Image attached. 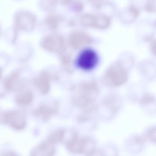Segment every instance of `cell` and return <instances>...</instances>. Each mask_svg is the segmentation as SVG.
Returning a JSON list of instances; mask_svg holds the SVG:
<instances>
[{"label":"cell","instance_id":"14","mask_svg":"<svg viewBox=\"0 0 156 156\" xmlns=\"http://www.w3.org/2000/svg\"><path fill=\"white\" fill-rule=\"evenodd\" d=\"M89 0L93 5L97 8H99L101 5V0Z\"/></svg>","mask_w":156,"mask_h":156},{"label":"cell","instance_id":"13","mask_svg":"<svg viewBox=\"0 0 156 156\" xmlns=\"http://www.w3.org/2000/svg\"><path fill=\"white\" fill-rule=\"evenodd\" d=\"M145 9L148 12H152L155 10V4L154 3L153 1L148 2L145 6Z\"/></svg>","mask_w":156,"mask_h":156},{"label":"cell","instance_id":"6","mask_svg":"<svg viewBox=\"0 0 156 156\" xmlns=\"http://www.w3.org/2000/svg\"><path fill=\"white\" fill-rule=\"evenodd\" d=\"M56 106L53 108H49L44 105H41L35 110L33 114L36 115H41L42 119L43 121L48 120L52 114L56 112L57 110Z\"/></svg>","mask_w":156,"mask_h":156},{"label":"cell","instance_id":"10","mask_svg":"<svg viewBox=\"0 0 156 156\" xmlns=\"http://www.w3.org/2000/svg\"><path fill=\"white\" fill-rule=\"evenodd\" d=\"M110 22V19L108 16L102 15L97 16L96 28L105 29L108 26Z\"/></svg>","mask_w":156,"mask_h":156},{"label":"cell","instance_id":"8","mask_svg":"<svg viewBox=\"0 0 156 156\" xmlns=\"http://www.w3.org/2000/svg\"><path fill=\"white\" fill-rule=\"evenodd\" d=\"M119 103V99L115 97L111 96L108 97L104 100V104L110 110L112 114L118 109Z\"/></svg>","mask_w":156,"mask_h":156},{"label":"cell","instance_id":"7","mask_svg":"<svg viewBox=\"0 0 156 156\" xmlns=\"http://www.w3.org/2000/svg\"><path fill=\"white\" fill-rule=\"evenodd\" d=\"M16 95L15 101L17 104L20 105L24 106L30 104L33 99L31 93L28 91L20 90Z\"/></svg>","mask_w":156,"mask_h":156},{"label":"cell","instance_id":"11","mask_svg":"<svg viewBox=\"0 0 156 156\" xmlns=\"http://www.w3.org/2000/svg\"><path fill=\"white\" fill-rule=\"evenodd\" d=\"M155 99L151 95L146 94L143 96L139 100L140 104L143 105H148L155 101Z\"/></svg>","mask_w":156,"mask_h":156},{"label":"cell","instance_id":"12","mask_svg":"<svg viewBox=\"0 0 156 156\" xmlns=\"http://www.w3.org/2000/svg\"><path fill=\"white\" fill-rule=\"evenodd\" d=\"M146 136L151 141L155 142L156 140L155 127H152L149 128L146 132Z\"/></svg>","mask_w":156,"mask_h":156},{"label":"cell","instance_id":"4","mask_svg":"<svg viewBox=\"0 0 156 156\" xmlns=\"http://www.w3.org/2000/svg\"><path fill=\"white\" fill-rule=\"evenodd\" d=\"M35 22L34 16L27 12L18 13L15 17L16 27L17 29L24 30L31 29Z\"/></svg>","mask_w":156,"mask_h":156},{"label":"cell","instance_id":"9","mask_svg":"<svg viewBox=\"0 0 156 156\" xmlns=\"http://www.w3.org/2000/svg\"><path fill=\"white\" fill-rule=\"evenodd\" d=\"M65 133L64 129H60L57 130L51 134L45 140L47 142L54 144L62 140Z\"/></svg>","mask_w":156,"mask_h":156},{"label":"cell","instance_id":"2","mask_svg":"<svg viewBox=\"0 0 156 156\" xmlns=\"http://www.w3.org/2000/svg\"><path fill=\"white\" fill-rule=\"evenodd\" d=\"M0 122L8 124L16 130L23 129L26 125L25 115L20 110L0 112Z\"/></svg>","mask_w":156,"mask_h":156},{"label":"cell","instance_id":"3","mask_svg":"<svg viewBox=\"0 0 156 156\" xmlns=\"http://www.w3.org/2000/svg\"><path fill=\"white\" fill-rule=\"evenodd\" d=\"M98 60V54L94 50L86 48L80 53L77 58L76 64L81 69L89 71L96 66Z\"/></svg>","mask_w":156,"mask_h":156},{"label":"cell","instance_id":"5","mask_svg":"<svg viewBox=\"0 0 156 156\" xmlns=\"http://www.w3.org/2000/svg\"><path fill=\"white\" fill-rule=\"evenodd\" d=\"M55 152V148L53 144L46 140L41 144L34 151L33 154L35 155L51 156Z\"/></svg>","mask_w":156,"mask_h":156},{"label":"cell","instance_id":"1","mask_svg":"<svg viewBox=\"0 0 156 156\" xmlns=\"http://www.w3.org/2000/svg\"><path fill=\"white\" fill-rule=\"evenodd\" d=\"M128 77L127 70L123 64L117 61L108 69L103 77V81L107 86L113 87L124 83Z\"/></svg>","mask_w":156,"mask_h":156},{"label":"cell","instance_id":"15","mask_svg":"<svg viewBox=\"0 0 156 156\" xmlns=\"http://www.w3.org/2000/svg\"><path fill=\"white\" fill-rule=\"evenodd\" d=\"M2 77V71L1 68H0V81L1 80Z\"/></svg>","mask_w":156,"mask_h":156}]
</instances>
